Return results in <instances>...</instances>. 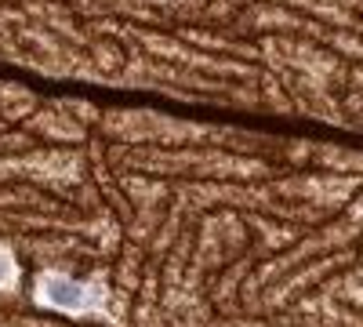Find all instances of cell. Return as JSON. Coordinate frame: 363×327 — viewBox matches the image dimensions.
<instances>
[{
  "label": "cell",
  "mask_w": 363,
  "mask_h": 327,
  "mask_svg": "<svg viewBox=\"0 0 363 327\" xmlns=\"http://www.w3.org/2000/svg\"><path fill=\"white\" fill-rule=\"evenodd\" d=\"M18 280V262L8 248H0V291H11Z\"/></svg>",
  "instance_id": "cell-2"
},
{
  "label": "cell",
  "mask_w": 363,
  "mask_h": 327,
  "mask_svg": "<svg viewBox=\"0 0 363 327\" xmlns=\"http://www.w3.org/2000/svg\"><path fill=\"white\" fill-rule=\"evenodd\" d=\"M33 299L48 309L66 316H106L109 313V287L102 280H77L69 273H40Z\"/></svg>",
  "instance_id": "cell-1"
}]
</instances>
